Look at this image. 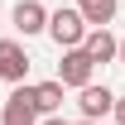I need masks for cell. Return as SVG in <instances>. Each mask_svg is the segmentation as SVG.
<instances>
[{
  "label": "cell",
  "mask_w": 125,
  "mask_h": 125,
  "mask_svg": "<svg viewBox=\"0 0 125 125\" xmlns=\"http://www.w3.org/2000/svg\"><path fill=\"white\" fill-rule=\"evenodd\" d=\"M48 39L58 48H77L82 39H87V19L77 15V5H62V10H48Z\"/></svg>",
  "instance_id": "cell-1"
},
{
  "label": "cell",
  "mask_w": 125,
  "mask_h": 125,
  "mask_svg": "<svg viewBox=\"0 0 125 125\" xmlns=\"http://www.w3.org/2000/svg\"><path fill=\"white\" fill-rule=\"evenodd\" d=\"M0 125H39V111H34V87L15 82V92L5 96V106H0Z\"/></svg>",
  "instance_id": "cell-2"
},
{
  "label": "cell",
  "mask_w": 125,
  "mask_h": 125,
  "mask_svg": "<svg viewBox=\"0 0 125 125\" xmlns=\"http://www.w3.org/2000/svg\"><path fill=\"white\" fill-rule=\"evenodd\" d=\"M92 72H96V62L82 53V43H77V48H62V62H58V82H62V87L77 92V87L92 82Z\"/></svg>",
  "instance_id": "cell-3"
},
{
  "label": "cell",
  "mask_w": 125,
  "mask_h": 125,
  "mask_svg": "<svg viewBox=\"0 0 125 125\" xmlns=\"http://www.w3.org/2000/svg\"><path fill=\"white\" fill-rule=\"evenodd\" d=\"M111 101H115V92H111L106 82H101V87H96V82L77 87V111H82V120H106V115H111Z\"/></svg>",
  "instance_id": "cell-4"
},
{
  "label": "cell",
  "mask_w": 125,
  "mask_h": 125,
  "mask_svg": "<svg viewBox=\"0 0 125 125\" xmlns=\"http://www.w3.org/2000/svg\"><path fill=\"white\" fill-rule=\"evenodd\" d=\"M10 24H15L24 39L43 34V29H48V5H43V0H19V5H15V15H10Z\"/></svg>",
  "instance_id": "cell-5"
},
{
  "label": "cell",
  "mask_w": 125,
  "mask_h": 125,
  "mask_svg": "<svg viewBox=\"0 0 125 125\" xmlns=\"http://www.w3.org/2000/svg\"><path fill=\"white\" fill-rule=\"evenodd\" d=\"M0 77L5 82H24L29 77V53L19 39H0Z\"/></svg>",
  "instance_id": "cell-6"
},
{
  "label": "cell",
  "mask_w": 125,
  "mask_h": 125,
  "mask_svg": "<svg viewBox=\"0 0 125 125\" xmlns=\"http://www.w3.org/2000/svg\"><path fill=\"white\" fill-rule=\"evenodd\" d=\"M82 53H87L92 62H115V34H111L106 24L87 29V39H82Z\"/></svg>",
  "instance_id": "cell-7"
},
{
  "label": "cell",
  "mask_w": 125,
  "mask_h": 125,
  "mask_svg": "<svg viewBox=\"0 0 125 125\" xmlns=\"http://www.w3.org/2000/svg\"><path fill=\"white\" fill-rule=\"evenodd\" d=\"M115 10H120V0H77V15L87 19V29L111 24V19H115Z\"/></svg>",
  "instance_id": "cell-8"
},
{
  "label": "cell",
  "mask_w": 125,
  "mask_h": 125,
  "mask_svg": "<svg viewBox=\"0 0 125 125\" xmlns=\"http://www.w3.org/2000/svg\"><path fill=\"white\" fill-rule=\"evenodd\" d=\"M62 92H67V87H62L58 77H53V82H39V87H34V111H39V115L62 111Z\"/></svg>",
  "instance_id": "cell-9"
},
{
  "label": "cell",
  "mask_w": 125,
  "mask_h": 125,
  "mask_svg": "<svg viewBox=\"0 0 125 125\" xmlns=\"http://www.w3.org/2000/svg\"><path fill=\"white\" fill-rule=\"evenodd\" d=\"M111 115H115V125H125V96H115V101H111Z\"/></svg>",
  "instance_id": "cell-10"
},
{
  "label": "cell",
  "mask_w": 125,
  "mask_h": 125,
  "mask_svg": "<svg viewBox=\"0 0 125 125\" xmlns=\"http://www.w3.org/2000/svg\"><path fill=\"white\" fill-rule=\"evenodd\" d=\"M39 125H67V120H62L58 111H53V115H43V120H39Z\"/></svg>",
  "instance_id": "cell-11"
},
{
  "label": "cell",
  "mask_w": 125,
  "mask_h": 125,
  "mask_svg": "<svg viewBox=\"0 0 125 125\" xmlns=\"http://www.w3.org/2000/svg\"><path fill=\"white\" fill-rule=\"evenodd\" d=\"M115 62H125V39H115Z\"/></svg>",
  "instance_id": "cell-12"
},
{
  "label": "cell",
  "mask_w": 125,
  "mask_h": 125,
  "mask_svg": "<svg viewBox=\"0 0 125 125\" xmlns=\"http://www.w3.org/2000/svg\"><path fill=\"white\" fill-rule=\"evenodd\" d=\"M67 125H101V120H67Z\"/></svg>",
  "instance_id": "cell-13"
}]
</instances>
